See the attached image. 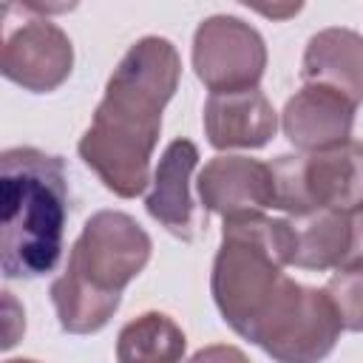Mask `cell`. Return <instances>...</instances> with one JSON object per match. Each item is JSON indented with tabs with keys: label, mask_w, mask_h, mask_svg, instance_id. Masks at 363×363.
<instances>
[{
	"label": "cell",
	"mask_w": 363,
	"mask_h": 363,
	"mask_svg": "<svg viewBox=\"0 0 363 363\" xmlns=\"http://www.w3.org/2000/svg\"><path fill=\"white\" fill-rule=\"evenodd\" d=\"M182 60L170 40H136L113 68L77 150L108 190L133 199L147 187L162 111L176 94Z\"/></svg>",
	"instance_id": "cell-1"
},
{
	"label": "cell",
	"mask_w": 363,
	"mask_h": 363,
	"mask_svg": "<svg viewBox=\"0 0 363 363\" xmlns=\"http://www.w3.org/2000/svg\"><path fill=\"white\" fill-rule=\"evenodd\" d=\"M68 176L62 156L40 147L0 153V264L9 281L48 275L62 255Z\"/></svg>",
	"instance_id": "cell-2"
},
{
	"label": "cell",
	"mask_w": 363,
	"mask_h": 363,
	"mask_svg": "<svg viewBox=\"0 0 363 363\" xmlns=\"http://www.w3.org/2000/svg\"><path fill=\"white\" fill-rule=\"evenodd\" d=\"M150 235L119 210L94 213L71 247L65 272L51 284L62 332H99L119 309L122 289L145 269Z\"/></svg>",
	"instance_id": "cell-3"
},
{
	"label": "cell",
	"mask_w": 363,
	"mask_h": 363,
	"mask_svg": "<svg viewBox=\"0 0 363 363\" xmlns=\"http://www.w3.org/2000/svg\"><path fill=\"white\" fill-rule=\"evenodd\" d=\"M292 252L295 235L286 218H267L261 213L224 218L210 289L233 332L247 337L284 281Z\"/></svg>",
	"instance_id": "cell-4"
},
{
	"label": "cell",
	"mask_w": 363,
	"mask_h": 363,
	"mask_svg": "<svg viewBox=\"0 0 363 363\" xmlns=\"http://www.w3.org/2000/svg\"><path fill=\"white\" fill-rule=\"evenodd\" d=\"M275 207L289 216L332 210L363 213V142H346L318 153H284L269 162Z\"/></svg>",
	"instance_id": "cell-5"
},
{
	"label": "cell",
	"mask_w": 363,
	"mask_h": 363,
	"mask_svg": "<svg viewBox=\"0 0 363 363\" xmlns=\"http://www.w3.org/2000/svg\"><path fill=\"white\" fill-rule=\"evenodd\" d=\"M340 329V315L326 289H312L284 275L247 340L278 363H320L335 349Z\"/></svg>",
	"instance_id": "cell-6"
},
{
	"label": "cell",
	"mask_w": 363,
	"mask_h": 363,
	"mask_svg": "<svg viewBox=\"0 0 363 363\" xmlns=\"http://www.w3.org/2000/svg\"><path fill=\"white\" fill-rule=\"evenodd\" d=\"M267 45L261 34L238 17H207L193 37V68L210 94L255 88L264 77Z\"/></svg>",
	"instance_id": "cell-7"
},
{
	"label": "cell",
	"mask_w": 363,
	"mask_h": 363,
	"mask_svg": "<svg viewBox=\"0 0 363 363\" xmlns=\"http://www.w3.org/2000/svg\"><path fill=\"white\" fill-rule=\"evenodd\" d=\"M74 48L68 34L51 20H28L6 34L0 51V71L14 85L48 94L71 77Z\"/></svg>",
	"instance_id": "cell-8"
},
{
	"label": "cell",
	"mask_w": 363,
	"mask_h": 363,
	"mask_svg": "<svg viewBox=\"0 0 363 363\" xmlns=\"http://www.w3.org/2000/svg\"><path fill=\"white\" fill-rule=\"evenodd\" d=\"M354 102L318 82H306L295 96L286 99L284 113H281V128L286 139L303 150V153H318V150H332L349 142L352 125H354Z\"/></svg>",
	"instance_id": "cell-9"
},
{
	"label": "cell",
	"mask_w": 363,
	"mask_h": 363,
	"mask_svg": "<svg viewBox=\"0 0 363 363\" xmlns=\"http://www.w3.org/2000/svg\"><path fill=\"white\" fill-rule=\"evenodd\" d=\"M199 196L204 210L224 218L255 216L275 207V184L269 164L250 156H216L199 173Z\"/></svg>",
	"instance_id": "cell-10"
},
{
	"label": "cell",
	"mask_w": 363,
	"mask_h": 363,
	"mask_svg": "<svg viewBox=\"0 0 363 363\" xmlns=\"http://www.w3.org/2000/svg\"><path fill=\"white\" fill-rule=\"evenodd\" d=\"M278 128L272 102L258 88L210 94L204 102V133L218 150L264 147Z\"/></svg>",
	"instance_id": "cell-11"
},
{
	"label": "cell",
	"mask_w": 363,
	"mask_h": 363,
	"mask_svg": "<svg viewBox=\"0 0 363 363\" xmlns=\"http://www.w3.org/2000/svg\"><path fill=\"white\" fill-rule=\"evenodd\" d=\"M196 164L199 147L190 139H173L153 170L150 193L145 199L147 216L184 241H193L196 235V204L190 199V176Z\"/></svg>",
	"instance_id": "cell-12"
},
{
	"label": "cell",
	"mask_w": 363,
	"mask_h": 363,
	"mask_svg": "<svg viewBox=\"0 0 363 363\" xmlns=\"http://www.w3.org/2000/svg\"><path fill=\"white\" fill-rule=\"evenodd\" d=\"M303 82L329 85L354 105L363 99V37L352 28H323L303 51Z\"/></svg>",
	"instance_id": "cell-13"
},
{
	"label": "cell",
	"mask_w": 363,
	"mask_h": 363,
	"mask_svg": "<svg viewBox=\"0 0 363 363\" xmlns=\"http://www.w3.org/2000/svg\"><path fill=\"white\" fill-rule=\"evenodd\" d=\"M295 235V252L292 264L301 269H329L343 267L349 250H352V218L332 213V210H315L306 216H289L286 218Z\"/></svg>",
	"instance_id": "cell-14"
},
{
	"label": "cell",
	"mask_w": 363,
	"mask_h": 363,
	"mask_svg": "<svg viewBox=\"0 0 363 363\" xmlns=\"http://www.w3.org/2000/svg\"><path fill=\"white\" fill-rule=\"evenodd\" d=\"M184 349V332L162 312H145L128 320L116 337L119 363H182Z\"/></svg>",
	"instance_id": "cell-15"
},
{
	"label": "cell",
	"mask_w": 363,
	"mask_h": 363,
	"mask_svg": "<svg viewBox=\"0 0 363 363\" xmlns=\"http://www.w3.org/2000/svg\"><path fill=\"white\" fill-rule=\"evenodd\" d=\"M326 295L332 298L343 329L363 332V264H343L326 281Z\"/></svg>",
	"instance_id": "cell-16"
},
{
	"label": "cell",
	"mask_w": 363,
	"mask_h": 363,
	"mask_svg": "<svg viewBox=\"0 0 363 363\" xmlns=\"http://www.w3.org/2000/svg\"><path fill=\"white\" fill-rule=\"evenodd\" d=\"M3 318H6L3 349H11L17 343V337L23 335V329H26V315H23V309H20V303L14 301L11 292H3Z\"/></svg>",
	"instance_id": "cell-17"
},
{
	"label": "cell",
	"mask_w": 363,
	"mask_h": 363,
	"mask_svg": "<svg viewBox=\"0 0 363 363\" xmlns=\"http://www.w3.org/2000/svg\"><path fill=\"white\" fill-rule=\"evenodd\" d=\"M190 363H250L247 354L235 346H224V343H216V346H207L201 352H196L190 357Z\"/></svg>",
	"instance_id": "cell-18"
},
{
	"label": "cell",
	"mask_w": 363,
	"mask_h": 363,
	"mask_svg": "<svg viewBox=\"0 0 363 363\" xmlns=\"http://www.w3.org/2000/svg\"><path fill=\"white\" fill-rule=\"evenodd\" d=\"M343 264H363V213H357L352 221V250Z\"/></svg>",
	"instance_id": "cell-19"
},
{
	"label": "cell",
	"mask_w": 363,
	"mask_h": 363,
	"mask_svg": "<svg viewBox=\"0 0 363 363\" xmlns=\"http://www.w3.org/2000/svg\"><path fill=\"white\" fill-rule=\"evenodd\" d=\"M258 11L261 14H267V17H289V14H295V11H301V3H295V6H286V9H269V6H258Z\"/></svg>",
	"instance_id": "cell-20"
},
{
	"label": "cell",
	"mask_w": 363,
	"mask_h": 363,
	"mask_svg": "<svg viewBox=\"0 0 363 363\" xmlns=\"http://www.w3.org/2000/svg\"><path fill=\"white\" fill-rule=\"evenodd\" d=\"M6 363H37V360H23V357H17V360H6Z\"/></svg>",
	"instance_id": "cell-21"
}]
</instances>
